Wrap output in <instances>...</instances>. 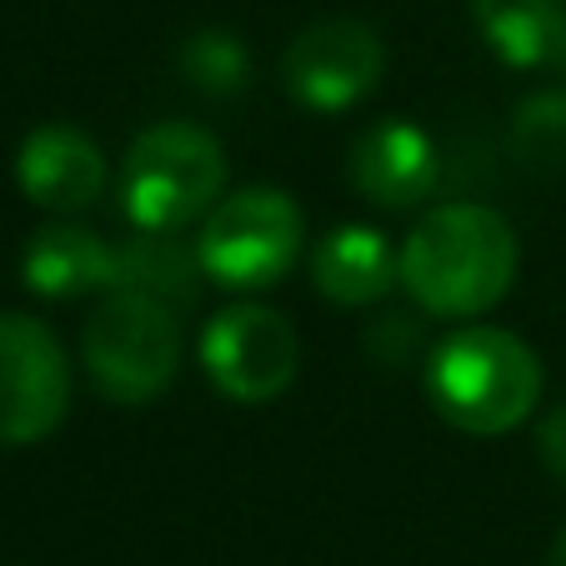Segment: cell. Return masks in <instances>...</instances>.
<instances>
[{
  "mask_svg": "<svg viewBox=\"0 0 566 566\" xmlns=\"http://www.w3.org/2000/svg\"><path fill=\"white\" fill-rule=\"evenodd\" d=\"M21 281H25V291H35V296H45V301L111 291V281H116V247L101 241V235L81 221H51L25 241Z\"/></svg>",
  "mask_w": 566,
  "mask_h": 566,
  "instance_id": "obj_11",
  "label": "cell"
},
{
  "mask_svg": "<svg viewBox=\"0 0 566 566\" xmlns=\"http://www.w3.org/2000/svg\"><path fill=\"white\" fill-rule=\"evenodd\" d=\"M311 281L336 306H371L401 281V251L376 226H336L311 251Z\"/></svg>",
  "mask_w": 566,
  "mask_h": 566,
  "instance_id": "obj_12",
  "label": "cell"
},
{
  "mask_svg": "<svg viewBox=\"0 0 566 566\" xmlns=\"http://www.w3.org/2000/svg\"><path fill=\"white\" fill-rule=\"evenodd\" d=\"M512 146L536 171H566V91L546 86L516 106L512 116Z\"/></svg>",
  "mask_w": 566,
  "mask_h": 566,
  "instance_id": "obj_15",
  "label": "cell"
},
{
  "mask_svg": "<svg viewBox=\"0 0 566 566\" xmlns=\"http://www.w3.org/2000/svg\"><path fill=\"white\" fill-rule=\"evenodd\" d=\"M542 356L506 326H457L427 361V396L467 437H506L542 401Z\"/></svg>",
  "mask_w": 566,
  "mask_h": 566,
  "instance_id": "obj_2",
  "label": "cell"
},
{
  "mask_svg": "<svg viewBox=\"0 0 566 566\" xmlns=\"http://www.w3.org/2000/svg\"><path fill=\"white\" fill-rule=\"evenodd\" d=\"M226 196V150L211 130L191 120H166L130 140L120 166V206L140 231L176 235L181 226L206 221Z\"/></svg>",
  "mask_w": 566,
  "mask_h": 566,
  "instance_id": "obj_3",
  "label": "cell"
},
{
  "mask_svg": "<svg viewBox=\"0 0 566 566\" xmlns=\"http://www.w3.org/2000/svg\"><path fill=\"white\" fill-rule=\"evenodd\" d=\"M386 75V45L366 21L332 15L316 21L286 45L281 55V86L306 111H352L381 86Z\"/></svg>",
  "mask_w": 566,
  "mask_h": 566,
  "instance_id": "obj_8",
  "label": "cell"
},
{
  "mask_svg": "<svg viewBox=\"0 0 566 566\" xmlns=\"http://www.w3.org/2000/svg\"><path fill=\"white\" fill-rule=\"evenodd\" d=\"M201 366L221 396L241 401V407H266L296 381L301 342L276 306L235 301L206 321Z\"/></svg>",
  "mask_w": 566,
  "mask_h": 566,
  "instance_id": "obj_7",
  "label": "cell"
},
{
  "mask_svg": "<svg viewBox=\"0 0 566 566\" xmlns=\"http://www.w3.org/2000/svg\"><path fill=\"white\" fill-rule=\"evenodd\" d=\"M81 361L96 391L116 407H146L176 381L181 366V316L136 291H106L86 316Z\"/></svg>",
  "mask_w": 566,
  "mask_h": 566,
  "instance_id": "obj_4",
  "label": "cell"
},
{
  "mask_svg": "<svg viewBox=\"0 0 566 566\" xmlns=\"http://www.w3.org/2000/svg\"><path fill=\"white\" fill-rule=\"evenodd\" d=\"M562 75H566V65H562Z\"/></svg>",
  "mask_w": 566,
  "mask_h": 566,
  "instance_id": "obj_19",
  "label": "cell"
},
{
  "mask_svg": "<svg viewBox=\"0 0 566 566\" xmlns=\"http://www.w3.org/2000/svg\"><path fill=\"white\" fill-rule=\"evenodd\" d=\"M522 247L492 206H437L401 241V286L421 311L471 321L512 291Z\"/></svg>",
  "mask_w": 566,
  "mask_h": 566,
  "instance_id": "obj_1",
  "label": "cell"
},
{
  "mask_svg": "<svg viewBox=\"0 0 566 566\" xmlns=\"http://www.w3.org/2000/svg\"><path fill=\"white\" fill-rule=\"evenodd\" d=\"M441 181L437 140L417 120H376L352 140V186L381 211H417Z\"/></svg>",
  "mask_w": 566,
  "mask_h": 566,
  "instance_id": "obj_10",
  "label": "cell"
},
{
  "mask_svg": "<svg viewBox=\"0 0 566 566\" xmlns=\"http://www.w3.org/2000/svg\"><path fill=\"white\" fill-rule=\"evenodd\" d=\"M71 356L45 321L0 311V447H35L71 411Z\"/></svg>",
  "mask_w": 566,
  "mask_h": 566,
  "instance_id": "obj_6",
  "label": "cell"
},
{
  "mask_svg": "<svg viewBox=\"0 0 566 566\" xmlns=\"http://www.w3.org/2000/svg\"><path fill=\"white\" fill-rule=\"evenodd\" d=\"M542 461L556 481H566V401L542 421Z\"/></svg>",
  "mask_w": 566,
  "mask_h": 566,
  "instance_id": "obj_17",
  "label": "cell"
},
{
  "mask_svg": "<svg viewBox=\"0 0 566 566\" xmlns=\"http://www.w3.org/2000/svg\"><path fill=\"white\" fill-rule=\"evenodd\" d=\"M106 150L71 120H45L15 150V181L25 201L51 216H75L101 201L106 191Z\"/></svg>",
  "mask_w": 566,
  "mask_h": 566,
  "instance_id": "obj_9",
  "label": "cell"
},
{
  "mask_svg": "<svg viewBox=\"0 0 566 566\" xmlns=\"http://www.w3.org/2000/svg\"><path fill=\"white\" fill-rule=\"evenodd\" d=\"M471 21L496 61L516 71L566 65V0H471Z\"/></svg>",
  "mask_w": 566,
  "mask_h": 566,
  "instance_id": "obj_13",
  "label": "cell"
},
{
  "mask_svg": "<svg viewBox=\"0 0 566 566\" xmlns=\"http://www.w3.org/2000/svg\"><path fill=\"white\" fill-rule=\"evenodd\" d=\"M306 216L276 186H241L221 196L196 235V261L221 291H266L296 266Z\"/></svg>",
  "mask_w": 566,
  "mask_h": 566,
  "instance_id": "obj_5",
  "label": "cell"
},
{
  "mask_svg": "<svg viewBox=\"0 0 566 566\" xmlns=\"http://www.w3.org/2000/svg\"><path fill=\"white\" fill-rule=\"evenodd\" d=\"M201 261H196V247H181L171 235L146 231L126 247H116V281L111 291H136V296H150L160 306H171L176 316L196 306V291H201Z\"/></svg>",
  "mask_w": 566,
  "mask_h": 566,
  "instance_id": "obj_14",
  "label": "cell"
},
{
  "mask_svg": "<svg viewBox=\"0 0 566 566\" xmlns=\"http://www.w3.org/2000/svg\"><path fill=\"white\" fill-rule=\"evenodd\" d=\"M181 75L206 96H235L251 81L247 41L231 31H201L181 45Z\"/></svg>",
  "mask_w": 566,
  "mask_h": 566,
  "instance_id": "obj_16",
  "label": "cell"
},
{
  "mask_svg": "<svg viewBox=\"0 0 566 566\" xmlns=\"http://www.w3.org/2000/svg\"><path fill=\"white\" fill-rule=\"evenodd\" d=\"M552 566H566V526L556 532V542H552Z\"/></svg>",
  "mask_w": 566,
  "mask_h": 566,
  "instance_id": "obj_18",
  "label": "cell"
}]
</instances>
